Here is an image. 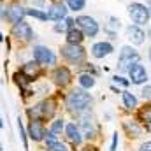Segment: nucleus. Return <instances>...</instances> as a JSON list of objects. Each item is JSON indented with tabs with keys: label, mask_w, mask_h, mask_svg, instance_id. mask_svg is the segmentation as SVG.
Listing matches in <instances>:
<instances>
[{
	"label": "nucleus",
	"mask_w": 151,
	"mask_h": 151,
	"mask_svg": "<svg viewBox=\"0 0 151 151\" xmlns=\"http://www.w3.org/2000/svg\"><path fill=\"white\" fill-rule=\"evenodd\" d=\"M127 35L132 40V44H135V46H141V44L144 42V37H146L144 30H142L139 25H130V27L127 28Z\"/></svg>",
	"instance_id": "14"
},
{
	"label": "nucleus",
	"mask_w": 151,
	"mask_h": 151,
	"mask_svg": "<svg viewBox=\"0 0 151 151\" xmlns=\"http://www.w3.org/2000/svg\"><path fill=\"white\" fill-rule=\"evenodd\" d=\"M12 34H14L18 39H23V40H32V39H35L34 30H32V28H30V25H28V23H25V21L16 23V25H14V28H12Z\"/></svg>",
	"instance_id": "11"
},
{
	"label": "nucleus",
	"mask_w": 151,
	"mask_h": 151,
	"mask_svg": "<svg viewBox=\"0 0 151 151\" xmlns=\"http://www.w3.org/2000/svg\"><path fill=\"white\" fill-rule=\"evenodd\" d=\"M150 37H151V30H150Z\"/></svg>",
	"instance_id": "39"
},
{
	"label": "nucleus",
	"mask_w": 151,
	"mask_h": 151,
	"mask_svg": "<svg viewBox=\"0 0 151 151\" xmlns=\"http://www.w3.org/2000/svg\"><path fill=\"white\" fill-rule=\"evenodd\" d=\"M32 53H34V60L39 62L40 65H55L56 63L55 53L49 47H46V46H35Z\"/></svg>",
	"instance_id": "7"
},
{
	"label": "nucleus",
	"mask_w": 151,
	"mask_h": 151,
	"mask_svg": "<svg viewBox=\"0 0 151 151\" xmlns=\"http://www.w3.org/2000/svg\"><path fill=\"white\" fill-rule=\"evenodd\" d=\"M62 130H65V125H63V119H55L49 127V132L51 134H62Z\"/></svg>",
	"instance_id": "22"
},
{
	"label": "nucleus",
	"mask_w": 151,
	"mask_h": 151,
	"mask_svg": "<svg viewBox=\"0 0 151 151\" xmlns=\"http://www.w3.org/2000/svg\"><path fill=\"white\" fill-rule=\"evenodd\" d=\"M123 128L127 130V134H128V137H139L141 135V127L135 123V121H125L123 123Z\"/></svg>",
	"instance_id": "19"
},
{
	"label": "nucleus",
	"mask_w": 151,
	"mask_h": 151,
	"mask_svg": "<svg viewBox=\"0 0 151 151\" xmlns=\"http://www.w3.org/2000/svg\"><path fill=\"white\" fill-rule=\"evenodd\" d=\"M67 5H69V9L70 11H81V9H84V5H86V0H67Z\"/></svg>",
	"instance_id": "24"
},
{
	"label": "nucleus",
	"mask_w": 151,
	"mask_h": 151,
	"mask_svg": "<svg viewBox=\"0 0 151 151\" xmlns=\"http://www.w3.org/2000/svg\"><path fill=\"white\" fill-rule=\"evenodd\" d=\"M2 127H4V123H2V119H0V128H2Z\"/></svg>",
	"instance_id": "36"
},
{
	"label": "nucleus",
	"mask_w": 151,
	"mask_h": 151,
	"mask_svg": "<svg viewBox=\"0 0 151 151\" xmlns=\"http://www.w3.org/2000/svg\"><path fill=\"white\" fill-rule=\"evenodd\" d=\"M116 146H118V134L113 135V142H111V151H116Z\"/></svg>",
	"instance_id": "32"
},
{
	"label": "nucleus",
	"mask_w": 151,
	"mask_h": 151,
	"mask_svg": "<svg viewBox=\"0 0 151 151\" xmlns=\"http://www.w3.org/2000/svg\"><path fill=\"white\" fill-rule=\"evenodd\" d=\"M113 51H114V47H113L111 42H97V44H93V47H91V55H93L95 58L109 56Z\"/></svg>",
	"instance_id": "15"
},
{
	"label": "nucleus",
	"mask_w": 151,
	"mask_h": 151,
	"mask_svg": "<svg viewBox=\"0 0 151 151\" xmlns=\"http://www.w3.org/2000/svg\"><path fill=\"white\" fill-rule=\"evenodd\" d=\"M128 16H130V19H132V23H135V25H139V27L146 25L151 18L150 9H148L144 4H141V2H132V4L128 5Z\"/></svg>",
	"instance_id": "2"
},
{
	"label": "nucleus",
	"mask_w": 151,
	"mask_h": 151,
	"mask_svg": "<svg viewBox=\"0 0 151 151\" xmlns=\"http://www.w3.org/2000/svg\"><path fill=\"white\" fill-rule=\"evenodd\" d=\"M53 30L58 32V34H62V32H67V30H69V25H67V21H65V23H56V25L53 27Z\"/></svg>",
	"instance_id": "26"
},
{
	"label": "nucleus",
	"mask_w": 151,
	"mask_h": 151,
	"mask_svg": "<svg viewBox=\"0 0 151 151\" xmlns=\"http://www.w3.org/2000/svg\"><path fill=\"white\" fill-rule=\"evenodd\" d=\"M53 79H55V83L58 86H67L72 81V74H70V70L67 67H58L53 72Z\"/></svg>",
	"instance_id": "13"
},
{
	"label": "nucleus",
	"mask_w": 151,
	"mask_h": 151,
	"mask_svg": "<svg viewBox=\"0 0 151 151\" xmlns=\"http://www.w3.org/2000/svg\"><path fill=\"white\" fill-rule=\"evenodd\" d=\"M139 151H151V141L142 142V144H141V148H139Z\"/></svg>",
	"instance_id": "31"
},
{
	"label": "nucleus",
	"mask_w": 151,
	"mask_h": 151,
	"mask_svg": "<svg viewBox=\"0 0 151 151\" xmlns=\"http://www.w3.org/2000/svg\"><path fill=\"white\" fill-rule=\"evenodd\" d=\"M25 16H27L25 7H21V5H12V7L7 9V16H5V19H7L9 23L16 25V23H19V21H23Z\"/></svg>",
	"instance_id": "12"
},
{
	"label": "nucleus",
	"mask_w": 151,
	"mask_h": 151,
	"mask_svg": "<svg viewBox=\"0 0 151 151\" xmlns=\"http://www.w3.org/2000/svg\"><path fill=\"white\" fill-rule=\"evenodd\" d=\"M67 7H65V4H62V2H55V4H51L49 5V9H47V19H51V21H62L65 16H67Z\"/></svg>",
	"instance_id": "9"
},
{
	"label": "nucleus",
	"mask_w": 151,
	"mask_h": 151,
	"mask_svg": "<svg viewBox=\"0 0 151 151\" xmlns=\"http://www.w3.org/2000/svg\"><path fill=\"white\" fill-rule=\"evenodd\" d=\"M25 11H27L28 16L37 18L40 21H46V19H47V12H42V11H39V9H25Z\"/></svg>",
	"instance_id": "23"
},
{
	"label": "nucleus",
	"mask_w": 151,
	"mask_h": 151,
	"mask_svg": "<svg viewBox=\"0 0 151 151\" xmlns=\"http://www.w3.org/2000/svg\"><path fill=\"white\" fill-rule=\"evenodd\" d=\"M150 60H151V47H150Z\"/></svg>",
	"instance_id": "38"
},
{
	"label": "nucleus",
	"mask_w": 151,
	"mask_h": 151,
	"mask_svg": "<svg viewBox=\"0 0 151 151\" xmlns=\"http://www.w3.org/2000/svg\"><path fill=\"white\" fill-rule=\"evenodd\" d=\"M141 93H142V99H144V100H151V86L150 84H146Z\"/></svg>",
	"instance_id": "27"
},
{
	"label": "nucleus",
	"mask_w": 151,
	"mask_h": 151,
	"mask_svg": "<svg viewBox=\"0 0 151 151\" xmlns=\"http://www.w3.org/2000/svg\"><path fill=\"white\" fill-rule=\"evenodd\" d=\"M146 7L150 9V14H151V0H146Z\"/></svg>",
	"instance_id": "33"
},
{
	"label": "nucleus",
	"mask_w": 151,
	"mask_h": 151,
	"mask_svg": "<svg viewBox=\"0 0 151 151\" xmlns=\"http://www.w3.org/2000/svg\"><path fill=\"white\" fill-rule=\"evenodd\" d=\"M46 128H44V125H42V121L40 119H30V125H28V135H30V139H34V141H42V139H46Z\"/></svg>",
	"instance_id": "10"
},
{
	"label": "nucleus",
	"mask_w": 151,
	"mask_h": 151,
	"mask_svg": "<svg viewBox=\"0 0 151 151\" xmlns=\"http://www.w3.org/2000/svg\"><path fill=\"white\" fill-rule=\"evenodd\" d=\"M65 134H67V137H69L74 144H81L83 134H81V130H79V127H77L76 123H69V125L65 127Z\"/></svg>",
	"instance_id": "17"
},
{
	"label": "nucleus",
	"mask_w": 151,
	"mask_h": 151,
	"mask_svg": "<svg viewBox=\"0 0 151 151\" xmlns=\"http://www.w3.org/2000/svg\"><path fill=\"white\" fill-rule=\"evenodd\" d=\"M84 55H86V51H84V47L81 44H70V42H67L62 47V56L65 60H69L70 63H79L84 58Z\"/></svg>",
	"instance_id": "5"
},
{
	"label": "nucleus",
	"mask_w": 151,
	"mask_h": 151,
	"mask_svg": "<svg viewBox=\"0 0 151 151\" xmlns=\"http://www.w3.org/2000/svg\"><path fill=\"white\" fill-rule=\"evenodd\" d=\"M81 151H97L95 148H84V150H81Z\"/></svg>",
	"instance_id": "34"
},
{
	"label": "nucleus",
	"mask_w": 151,
	"mask_h": 151,
	"mask_svg": "<svg viewBox=\"0 0 151 151\" xmlns=\"http://www.w3.org/2000/svg\"><path fill=\"white\" fill-rule=\"evenodd\" d=\"M84 37H86V35L83 34V30H81L79 27H76V25L67 30V42H70V44H81Z\"/></svg>",
	"instance_id": "18"
},
{
	"label": "nucleus",
	"mask_w": 151,
	"mask_h": 151,
	"mask_svg": "<svg viewBox=\"0 0 151 151\" xmlns=\"http://www.w3.org/2000/svg\"><path fill=\"white\" fill-rule=\"evenodd\" d=\"M49 150H51V151H69L65 146H63V144H62V142H55Z\"/></svg>",
	"instance_id": "30"
},
{
	"label": "nucleus",
	"mask_w": 151,
	"mask_h": 151,
	"mask_svg": "<svg viewBox=\"0 0 151 151\" xmlns=\"http://www.w3.org/2000/svg\"><path fill=\"white\" fill-rule=\"evenodd\" d=\"M18 130H19V135H21V139H23V142L27 146V135H25V128H23V123H21L19 118H18Z\"/></svg>",
	"instance_id": "28"
},
{
	"label": "nucleus",
	"mask_w": 151,
	"mask_h": 151,
	"mask_svg": "<svg viewBox=\"0 0 151 151\" xmlns=\"http://www.w3.org/2000/svg\"><path fill=\"white\" fill-rule=\"evenodd\" d=\"M55 111H56V104H55V100L49 99V100L37 104L35 107L28 109V116H30V119H42V118H51Z\"/></svg>",
	"instance_id": "3"
},
{
	"label": "nucleus",
	"mask_w": 151,
	"mask_h": 151,
	"mask_svg": "<svg viewBox=\"0 0 151 151\" xmlns=\"http://www.w3.org/2000/svg\"><path fill=\"white\" fill-rule=\"evenodd\" d=\"M44 0H34V4H42Z\"/></svg>",
	"instance_id": "35"
},
{
	"label": "nucleus",
	"mask_w": 151,
	"mask_h": 151,
	"mask_svg": "<svg viewBox=\"0 0 151 151\" xmlns=\"http://www.w3.org/2000/svg\"><path fill=\"white\" fill-rule=\"evenodd\" d=\"M2 40H4V37H2V34H0V42H2Z\"/></svg>",
	"instance_id": "37"
},
{
	"label": "nucleus",
	"mask_w": 151,
	"mask_h": 151,
	"mask_svg": "<svg viewBox=\"0 0 151 151\" xmlns=\"http://www.w3.org/2000/svg\"><path fill=\"white\" fill-rule=\"evenodd\" d=\"M128 76H130V81L134 83V84H142V83H146L148 81V70H146V67L142 65V63H134L130 69H128Z\"/></svg>",
	"instance_id": "8"
},
{
	"label": "nucleus",
	"mask_w": 151,
	"mask_h": 151,
	"mask_svg": "<svg viewBox=\"0 0 151 151\" xmlns=\"http://www.w3.org/2000/svg\"><path fill=\"white\" fill-rule=\"evenodd\" d=\"M123 104L128 109H135L137 107V97L130 91H123Z\"/></svg>",
	"instance_id": "21"
},
{
	"label": "nucleus",
	"mask_w": 151,
	"mask_h": 151,
	"mask_svg": "<svg viewBox=\"0 0 151 151\" xmlns=\"http://www.w3.org/2000/svg\"><path fill=\"white\" fill-rule=\"evenodd\" d=\"M113 79H114V83H118V84H121V86H128V84H130V81H127L123 76H114Z\"/></svg>",
	"instance_id": "29"
},
{
	"label": "nucleus",
	"mask_w": 151,
	"mask_h": 151,
	"mask_svg": "<svg viewBox=\"0 0 151 151\" xmlns=\"http://www.w3.org/2000/svg\"><path fill=\"white\" fill-rule=\"evenodd\" d=\"M90 104H91V95L86 93V90H83V88L72 90L67 97V107L70 111H76V113H81V111L88 109Z\"/></svg>",
	"instance_id": "1"
},
{
	"label": "nucleus",
	"mask_w": 151,
	"mask_h": 151,
	"mask_svg": "<svg viewBox=\"0 0 151 151\" xmlns=\"http://www.w3.org/2000/svg\"><path fill=\"white\" fill-rule=\"evenodd\" d=\"M0 151H2V146H0Z\"/></svg>",
	"instance_id": "40"
},
{
	"label": "nucleus",
	"mask_w": 151,
	"mask_h": 151,
	"mask_svg": "<svg viewBox=\"0 0 151 151\" xmlns=\"http://www.w3.org/2000/svg\"><path fill=\"white\" fill-rule=\"evenodd\" d=\"M76 23H77V27L83 30V34H84L86 37H95V35L99 34V30H100L97 19L91 18V16H77Z\"/></svg>",
	"instance_id": "6"
},
{
	"label": "nucleus",
	"mask_w": 151,
	"mask_h": 151,
	"mask_svg": "<svg viewBox=\"0 0 151 151\" xmlns=\"http://www.w3.org/2000/svg\"><path fill=\"white\" fill-rule=\"evenodd\" d=\"M139 58L141 56H139V53L134 47L125 46V47H121V53H119V58H118V67L121 70H128L134 63L139 62Z\"/></svg>",
	"instance_id": "4"
},
{
	"label": "nucleus",
	"mask_w": 151,
	"mask_h": 151,
	"mask_svg": "<svg viewBox=\"0 0 151 151\" xmlns=\"http://www.w3.org/2000/svg\"><path fill=\"white\" fill-rule=\"evenodd\" d=\"M139 118H141L142 121H146V123H150V125H151V107L142 109V111L139 113Z\"/></svg>",
	"instance_id": "25"
},
{
	"label": "nucleus",
	"mask_w": 151,
	"mask_h": 151,
	"mask_svg": "<svg viewBox=\"0 0 151 151\" xmlns=\"http://www.w3.org/2000/svg\"><path fill=\"white\" fill-rule=\"evenodd\" d=\"M40 72H42V70H40V63H39V62H28V63H25L23 69H21V74L25 76L28 81L39 77Z\"/></svg>",
	"instance_id": "16"
},
{
	"label": "nucleus",
	"mask_w": 151,
	"mask_h": 151,
	"mask_svg": "<svg viewBox=\"0 0 151 151\" xmlns=\"http://www.w3.org/2000/svg\"><path fill=\"white\" fill-rule=\"evenodd\" d=\"M79 86L83 90H90L95 86V77L91 74H81L79 76Z\"/></svg>",
	"instance_id": "20"
}]
</instances>
